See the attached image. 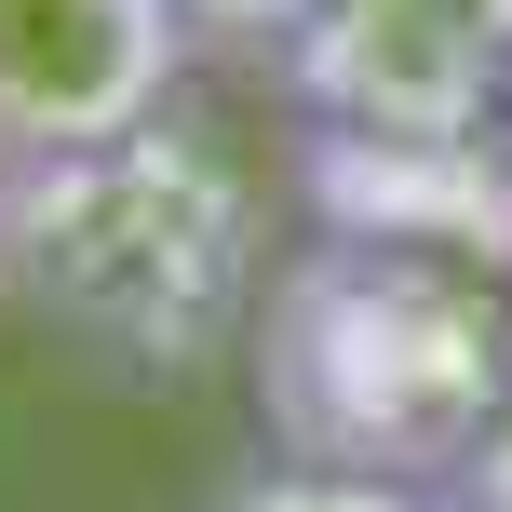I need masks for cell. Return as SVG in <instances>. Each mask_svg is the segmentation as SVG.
I'll list each match as a JSON object with an SVG mask.
<instances>
[{
	"label": "cell",
	"mask_w": 512,
	"mask_h": 512,
	"mask_svg": "<svg viewBox=\"0 0 512 512\" xmlns=\"http://www.w3.org/2000/svg\"><path fill=\"white\" fill-rule=\"evenodd\" d=\"M499 391H512V310L472 297L418 243L297 256V283L256 324V405H270L283 459H324V472L459 486Z\"/></svg>",
	"instance_id": "obj_1"
},
{
	"label": "cell",
	"mask_w": 512,
	"mask_h": 512,
	"mask_svg": "<svg viewBox=\"0 0 512 512\" xmlns=\"http://www.w3.org/2000/svg\"><path fill=\"white\" fill-rule=\"evenodd\" d=\"M0 243H14V297L108 364L203 351L243 297V189L189 162L162 122L41 176H0Z\"/></svg>",
	"instance_id": "obj_2"
},
{
	"label": "cell",
	"mask_w": 512,
	"mask_h": 512,
	"mask_svg": "<svg viewBox=\"0 0 512 512\" xmlns=\"http://www.w3.org/2000/svg\"><path fill=\"white\" fill-rule=\"evenodd\" d=\"M283 95L351 149H472L512 108V0H324Z\"/></svg>",
	"instance_id": "obj_3"
},
{
	"label": "cell",
	"mask_w": 512,
	"mask_h": 512,
	"mask_svg": "<svg viewBox=\"0 0 512 512\" xmlns=\"http://www.w3.org/2000/svg\"><path fill=\"white\" fill-rule=\"evenodd\" d=\"M189 54L203 41L176 0H0V176L149 135Z\"/></svg>",
	"instance_id": "obj_4"
},
{
	"label": "cell",
	"mask_w": 512,
	"mask_h": 512,
	"mask_svg": "<svg viewBox=\"0 0 512 512\" xmlns=\"http://www.w3.org/2000/svg\"><path fill=\"white\" fill-rule=\"evenodd\" d=\"M203 512H445V486H405V472H324V459H256Z\"/></svg>",
	"instance_id": "obj_5"
},
{
	"label": "cell",
	"mask_w": 512,
	"mask_h": 512,
	"mask_svg": "<svg viewBox=\"0 0 512 512\" xmlns=\"http://www.w3.org/2000/svg\"><path fill=\"white\" fill-rule=\"evenodd\" d=\"M176 14H189V41H203V54H270V68H283V54L310 41L324 0H176Z\"/></svg>",
	"instance_id": "obj_6"
},
{
	"label": "cell",
	"mask_w": 512,
	"mask_h": 512,
	"mask_svg": "<svg viewBox=\"0 0 512 512\" xmlns=\"http://www.w3.org/2000/svg\"><path fill=\"white\" fill-rule=\"evenodd\" d=\"M459 499H472V512H512V391H499L486 445H472V459H459Z\"/></svg>",
	"instance_id": "obj_7"
},
{
	"label": "cell",
	"mask_w": 512,
	"mask_h": 512,
	"mask_svg": "<svg viewBox=\"0 0 512 512\" xmlns=\"http://www.w3.org/2000/svg\"><path fill=\"white\" fill-rule=\"evenodd\" d=\"M0 283H14V243H0Z\"/></svg>",
	"instance_id": "obj_8"
},
{
	"label": "cell",
	"mask_w": 512,
	"mask_h": 512,
	"mask_svg": "<svg viewBox=\"0 0 512 512\" xmlns=\"http://www.w3.org/2000/svg\"><path fill=\"white\" fill-rule=\"evenodd\" d=\"M445 512H472V499H459V486H445Z\"/></svg>",
	"instance_id": "obj_9"
}]
</instances>
